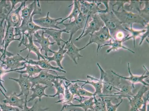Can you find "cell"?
I'll use <instances>...</instances> for the list:
<instances>
[{
	"mask_svg": "<svg viewBox=\"0 0 149 111\" xmlns=\"http://www.w3.org/2000/svg\"><path fill=\"white\" fill-rule=\"evenodd\" d=\"M71 85V86L69 88V89L70 93L74 97V96H76L78 88L80 86L78 85L77 82H76L75 83L73 84H72Z\"/></svg>",
	"mask_w": 149,
	"mask_h": 111,
	"instance_id": "f6af8a7d",
	"label": "cell"
},
{
	"mask_svg": "<svg viewBox=\"0 0 149 111\" xmlns=\"http://www.w3.org/2000/svg\"><path fill=\"white\" fill-rule=\"evenodd\" d=\"M65 44H63L62 47H59V49L57 51H52V53L54 55L52 56H44V58L48 61V62H56L58 67L59 68L63 70V66H62L61 62L64 58V54L66 53L67 50L65 49L64 47Z\"/></svg>",
	"mask_w": 149,
	"mask_h": 111,
	"instance_id": "7402d4cb",
	"label": "cell"
},
{
	"mask_svg": "<svg viewBox=\"0 0 149 111\" xmlns=\"http://www.w3.org/2000/svg\"><path fill=\"white\" fill-rule=\"evenodd\" d=\"M89 35L90 37L89 42L83 47L85 49L89 44L95 43L97 45V56L98 55V51L101 49L102 46L112 38L109 30L105 26L103 27L99 31Z\"/></svg>",
	"mask_w": 149,
	"mask_h": 111,
	"instance_id": "52a82bcc",
	"label": "cell"
},
{
	"mask_svg": "<svg viewBox=\"0 0 149 111\" xmlns=\"http://www.w3.org/2000/svg\"><path fill=\"white\" fill-rule=\"evenodd\" d=\"M137 111H139V110H137Z\"/></svg>",
	"mask_w": 149,
	"mask_h": 111,
	"instance_id": "6f0895ef",
	"label": "cell"
},
{
	"mask_svg": "<svg viewBox=\"0 0 149 111\" xmlns=\"http://www.w3.org/2000/svg\"><path fill=\"white\" fill-rule=\"evenodd\" d=\"M72 5H74V7H73L72 10L70 15L66 18L63 19H62L60 22H58V25L62 24V23H64V21L68 19L70 20L69 22V23H70L71 22V20L72 19H74V20L78 18V16L81 13L80 5L79 1H74V2H73L72 4L70 5L68 7H69L72 6Z\"/></svg>",
	"mask_w": 149,
	"mask_h": 111,
	"instance_id": "1f68e13d",
	"label": "cell"
},
{
	"mask_svg": "<svg viewBox=\"0 0 149 111\" xmlns=\"http://www.w3.org/2000/svg\"><path fill=\"white\" fill-rule=\"evenodd\" d=\"M143 99L144 101V103H143V106L141 108L139 109V111H148L147 109V103L149 101V93L146 97H143Z\"/></svg>",
	"mask_w": 149,
	"mask_h": 111,
	"instance_id": "7dc6e473",
	"label": "cell"
},
{
	"mask_svg": "<svg viewBox=\"0 0 149 111\" xmlns=\"http://www.w3.org/2000/svg\"><path fill=\"white\" fill-rule=\"evenodd\" d=\"M91 17L92 19L88 24V26L86 28L84 33L81 39L88 35L92 34L94 32L99 31L102 28L105 26L103 21L100 18L98 14L94 15Z\"/></svg>",
	"mask_w": 149,
	"mask_h": 111,
	"instance_id": "5bb4252c",
	"label": "cell"
},
{
	"mask_svg": "<svg viewBox=\"0 0 149 111\" xmlns=\"http://www.w3.org/2000/svg\"><path fill=\"white\" fill-rule=\"evenodd\" d=\"M149 22L146 24L145 25V28H147V31H146L145 33L142 34V36H141V40L140 43H139V46H141L143 42V41L145 40V39H146L147 37H149Z\"/></svg>",
	"mask_w": 149,
	"mask_h": 111,
	"instance_id": "bcb514c9",
	"label": "cell"
},
{
	"mask_svg": "<svg viewBox=\"0 0 149 111\" xmlns=\"http://www.w3.org/2000/svg\"><path fill=\"white\" fill-rule=\"evenodd\" d=\"M27 39L28 40V43L26 42V40L22 43V44L25 46V48L20 51L19 52L21 53L23 51H25L26 49L28 50V53L25 58L27 60H28L30 53L31 52H33L37 55L38 60H40V58L42 59H45L44 58V55L41 53L40 51V48L38 47L37 46L35 45L33 43V35H29L27 34H25Z\"/></svg>",
	"mask_w": 149,
	"mask_h": 111,
	"instance_id": "e0dca14e",
	"label": "cell"
},
{
	"mask_svg": "<svg viewBox=\"0 0 149 111\" xmlns=\"http://www.w3.org/2000/svg\"><path fill=\"white\" fill-rule=\"evenodd\" d=\"M9 79L15 81V82H17L19 86L21 92L19 94L17 95L18 97L24 95L25 98L27 99L29 94L30 91L31 90L32 87V83L30 81L28 76H24L22 74H20L18 78H9Z\"/></svg>",
	"mask_w": 149,
	"mask_h": 111,
	"instance_id": "9a60e30c",
	"label": "cell"
},
{
	"mask_svg": "<svg viewBox=\"0 0 149 111\" xmlns=\"http://www.w3.org/2000/svg\"><path fill=\"white\" fill-rule=\"evenodd\" d=\"M49 12L47 13L45 17H42L36 19H33L35 24L42 28L47 29H54L58 30H62L60 27L58 26V21L62 20V18L53 19L49 17Z\"/></svg>",
	"mask_w": 149,
	"mask_h": 111,
	"instance_id": "2e32d148",
	"label": "cell"
},
{
	"mask_svg": "<svg viewBox=\"0 0 149 111\" xmlns=\"http://www.w3.org/2000/svg\"><path fill=\"white\" fill-rule=\"evenodd\" d=\"M26 59L19 53L11 57H6L4 60H1L2 65L6 66V69L13 70L19 69L26 64Z\"/></svg>",
	"mask_w": 149,
	"mask_h": 111,
	"instance_id": "8fae6325",
	"label": "cell"
},
{
	"mask_svg": "<svg viewBox=\"0 0 149 111\" xmlns=\"http://www.w3.org/2000/svg\"><path fill=\"white\" fill-rule=\"evenodd\" d=\"M66 107H66V105H63V106L62 107L60 111H72L71 110H65V108H66Z\"/></svg>",
	"mask_w": 149,
	"mask_h": 111,
	"instance_id": "681fc988",
	"label": "cell"
},
{
	"mask_svg": "<svg viewBox=\"0 0 149 111\" xmlns=\"http://www.w3.org/2000/svg\"><path fill=\"white\" fill-rule=\"evenodd\" d=\"M0 111H2V110H1V107H0Z\"/></svg>",
	"mask_w": 149,
	"mask_h": 111,
	"instance_id": "11a10c76",
	"label": "cell"
},
{
	"mask_svg": "<svg viewBox=\"0 0 149 111\" xmlns=\"http://www.w3.org/2000/svg\"><path fill=\"white\" fill-rule=\"evenodd\" d=\"M26 63L33 65H37L40 66V68L48 70L49 71H52L55 72L57 75V73L55 70L59 71L61 73H66V71L64 70L59 68L58 67H55L50 64V62L46 59H41L38 61H35L29 59L26 61Z\"/></svg>",
	"mask_w": 149,
	"mask_h": 111,
	"instance_id": "44dd1931",
	"label": "cell"
},
{
	"mask_svg": "<svg viewBox=\"0 0 149 111\" xmlns=\"http://www.w3.org/2000/svg\"><path fill=\"white\" fill-rule=\"evenodd\" d=\"M87 111H95L94 110L89 109Z\"/></svg>",
	"mask_w": 149,
	"mask_h": 111,
	"instance_id": "db71d44e",
	"label": "cell"
},
{
	"mask_svg": "<svg viewBox=\"0 0 149 111\" xmlns=\"http://www.w3.org/2000/svg\"><path fill=\"white\" fill-rule=\"evenodd\" d=\"M10 2L11 3V9L10 11V12H9V13H8V14H9V13H10L13 10V9L15 8V6L17 4L19 3H21L22 2V1H10Z\"/></svg>",
	"mask_w": 149,
	"mask_h": 111,
	"instance_id": "c3c4849f",
	"label": "cell"
},
{
	"mask_svg": "<svg viewBox=\"0 0 149 111\" xmlns=\"http://www.w3.org/2000/svg\"><path fill=\"white\" fill-rule=\"evenodd\" d=\"M48 87V86H43L40 84L35 85L33 87L31 88V90L32 91V93L31 96V98L27 101V103L33 101L36 98H38L39 101L40 102L41 99L43 97H50L49 95L46 94L45 93L46 89Z\"/></svg>",
	"mask_w": 149,
	"mask_h": 111,
	"instance_id": "603a6c76",
	"label": "cell"
},
{
	"mask_svg": "<svg viewBox=\"0 0 149 111\" xmlns=\"http://www.w3.org/2000/svg\"><path fill=\"white\" fill-rule=\"evenodd\" d=\"M112 11L123 24H128L130 25V27H132L133 25L135 23L140 24L145 27L146 24L149 22L139 15L128 11L124 9H123L122 11L120 12L115 10L112 8Z\"/></svg>",
	"mask_w": 149,
	"mask_h": 111,
	"instance_id": "5b68a950",
	"label": "cell"
},
{
	"mask_svg": "<svg viewBox=\"0 0 149 111\" xmlns=\"http://www.w3.org/2000/svg\"><path fill=\"white\" fill-rule=\"evenodd\" d=\"M101 73L100 79L102 81V96H113L115 93L120 91L119 86L121 84V78L113 74L111 71L110 74L108 71H105L100 65L97 63Z\"/></svg>",
	"mask_w": 149,
	"mask_h": 111,
	"instance_id": "6da1fadb",
	"label": "cell"
},
{
	"mask_svg": "<svg viewBox=\"0 0 149 111\" xmlns=\"http://www.w3.org/2000/svg\"><path fill=\"white\" fill-rule=\"evenodd\" d=\"M73 111H76V110H73Z\"/></svg>",
	"mask_w": 149,
	"mask_h": 111,
	"instance_id": "9f6ffc18",
	"label": "cell"
},
{
	"mask_svg": "<svg viewBox=\"0 0 149 111\" xmlns=\"http://www.w3.org/2000/svg\"><path fill=\"white\" fill-rule=\"evenodd\" d=\"M120 91L115 93L113 96L116 97L119 99H122L123 97L128 98L134 95L132 93V89H135V87L132 86V85H123L119 86Z\"/></svg>",
	"mask_w": 149,
	"mask_h": 111,
	"instance_id": "83f0119b",
	"label": "cell"
},
{
	"mask_svg": "<svg viewBox=\"0 0 149 111\" xmlns=\"http://www.w3.org/2000/svg\"><path fill=\"white\" fill-rule=\"evenodd\" d=\"M48 71V70H43L37 76L29 77V79L32 84V88L36 84L45 85V86L52 87L53 86L52 82L56 79L70 81L66 78V76H55L50 74Z\"/></svg>",
	"mask_w": 149,
	"mask_h": 111,
	"instance_id": "8992f818",
	"label": "cell"
},
{
	"mask_svg": "<svg viewBox=\"0 0 149 111\" xmlns=\"http://www.w3.org/2000/svg\"><path fill=\"white\" fill-rule=\"evenodd\" d=\"M79 2L80 5L81 12L82 14L86 16L87 17V18H86V24L83 29V31L79 37L75 39V41H78L83 35L89 18L96 14L105 13L109 11V10L107 9H105V10H102L100 8L99 6L101 4L100 1H79Z\"/></svg>",
	"mask_w": 149,
	"mask_h": 111,
	"instance_id": "3957f363",
	"label": "cell"
},
{
	"mask_svg": "<svg viewBox=\"0 0 149 111\" xmlns=\"http://www.w3.org/2000/svg\"><path fill=\"white\" fill-rule=\"evenodd\" d=\"M127 66H128V73L130 74V76L129 77H124L119 75V74H116V73L114 72L113 70H111V71L113 74L117 75V76L120 77V78H122V79L129 81L131 83H132V86L134 87H135L134 85L135 84L139 83L142 84L143 85V86H149V83H147V82H145L144 80L145 78H149L148 70L146 74V69H145L144 72L143 73V74H142L141 75H134V74H132V72H131L130 67V63H128Z\"/></svg>",
	"mask_w": 149,
	"mask_h": 111,
	"instance_id": "4fadbf2b",
	"label": "cell"
},
{
	"mask_svg": "<svg viewBox=\"0 0 149 111\" xmlns=\"http://www.w3.org/2000/svg\"><path fill=\"white\" fill-rule=\"evenodd\" d=\"M125 39L126 36L124 39L121 40H117V39L112 38L110 40L109 42L106 43L105 44H104L103 46H102L101 48L105 46H111V48L107 50L106 53H109L111 51H118V50L120 49H123L129 51L133 53H135L134 51L130 49L128 47H126L125 46L123 45V43L126 41Z\"/></svg>",
	"mask_w": 149,
	"mask_h": 111,
	"instance_id": "d4e9b609",
	"label": "cell"
},
{
	"mask_svg": "<svg viewBox=\"0 0 149 111\" xmlns=\"http://www.w3.org/2000/svg\"><path fill=\"white\" fill-rule=\"evenodd\" d=\"M0 52L2 53V55L3 54L4 52V49L2 47L0 46Z\"/></svg>",
	"mask_w": 149,
	"mask_h": 111,
	"instance_id": "f907efd6",
	"label": "cell"
},
{
	"mask_svg": "<svg viewBox=\"0 0 149 111\" xmlns=\"http://www.w3.org/2000/svg\"><path fill=\"white\" fill-rule=\"evenodd\" d=\"M36 3V1H33V2L27 5V6H24V8L21 10V16L22 19V22L20 26H24L29 21L32 15V13H33L35 8V4Z\"/></svg>",
	"mask_w": 149,
	"mask_h": 111,
	"instance_id": "4316f807",
	"label": "cell"
},
{
	"mask_svg": "<svg viewBox=\"0 0 149 111\" xmlns=\"http://www.w3.org/2000/svg\"><path fill=\"white\" fill-rule=\"evenodd\" d=\"M2 17H0V23H1V21H2Z\"/></svg>",
	"mask_w": 149,
	"mask_h": 111,
	"instance_id": "f5cc1de1",
	"label": "cell"
},
{
	"mask_svg": "<svg viewBox=\"0 0 149 111\" xmlns=\"http://www.w3.org/2000/svg\"><path fill=\"white\" fill-rule=\"evenodd\" d=\"M42 14L41 12V9L40 8H37V5L36 3L35 4V8L32 13V15H31L29 21L26 23V24L24 26L18 27V28H15V31L16 35L17 36L19 35L21 36L22 35V38L20 43L18 44V47H21L22 45V43L25 42V38H24V35L25 34H27L28 35H33L35 32H37L38 31L40 30H45L46 29H48L42 28V27L39 26L38 25H36L35 24L33 21V17L35 15L39 14L42 15Z\"/></svg>",
	"mask_w": 149,
	"mask_h": 111,
	"instance_id": "7a4b0ae2",
	"label": "cell"
},
{
	"mask_svg": "<svg viewBox=\"0 0 149 111\" xmlns=\"http://www.w3.org/2000/svg\"><path fill=\"white\" fill-rule=\"evenodd\" d=\"M98 15L103 21L105 26L109 30L112 38L115 39L116 34L120 31L128 32L123 26V23L116 17L112 11L105 13H99Z\"/></svg>",
	"mask_w": 149,
	"mask_h": 111,
	"instance_id": "277c9868",
	"label": "cell"
},
{
	"mask_svg": "<svg viewBox=\"0 0 149 111\" xmlns=\"http://www.w3.org/2000/svg\"><path fill=\"white\" fill-rule=\"evenodd\" d=\"M64 81L63 80L60 79V81H59V79H55L52 82L53 84V86L56 89V92L54 95H49L50 97L54 98L56 96H58V100H59L60 99L61 94L63 95L64 96L65 90V87L63 85Z\"/></svg>",
	"mask_w": 149,
	"mask_h": 111,
	"instance_id": "836d02e7",
	"label": "cell"
},
{
	"mask_svg": "<svg viewBox=\"0 0 149 111\" xmlns=\"http://www.w3.org/2000/svg\"><path fill=\"white\" fill-rule=\"evenodd\" d=\"M34 36H35L36 40H34L33 42H36L40 44L41 46L40 51H45V56H48V53L50 52L52 53V51L49 48L50 46L54 45L55 43V42H51L49 40V38L50 37L48 36V37H46L44 36V30H42V33L41 35H40L38 32H36L34 34Z\"/></svg>",
	"mask_w": 149,
	"mask_h": 111,
	"instance_id": "ac0fdd59",
	"label": "cell"
},
{
	"mask_svg": "<svg viewBox=\"0 0 149 111\" xmlns=\"http://www.w3.org/2000/svg\"><path fill=\"white\" fill-rule=\"evenodd\" d=\"M0 107L2 111H20L18 108L7 105L5 104L0 103Z\"/></svg>",
	"mask_w": 149,
	"mask_h": 111,
	"instance_id": "7bdbcfd3",
	"label": "cell"
},
{
	"mask_svg": "<svg viewBox=\"0 0 149 111\" xmlns=\"http://www.w3.org/2000/svg\"><path fill=\"white\" fill-rule=\"evenodd\" d=\"M5 99L2 101L5 104H8L10 106L17 107L22 110L25 105V101L24 99L19 98L17 93L13 92L10 96H5Z\"/></svg>",
	"mask_w": 149,
	"mask_h": 111,
	"instance_id": "cb8c5ba5",
	"label": "cell"
},
{
	"mask_svg": "<svg viewBox=\"0 0 149 111\" xmlns=\"http://www.w3.org/2000/svg\"><path fill=\"white\" fill-rule=\"evenodd\" d=\"M26 1H22L21 4L17 9H13L10 13L8 14L5 17V20L7 24L6 30L10 28H17L21 25L22 19L20 12L22 10L23 6H25Z\"/></svg>",
	"mask_w": 149,
	"mask_h": 111,
	"instance_id": "9c48e42d",
	"label": "cell"
},
{
	"mask_svg": "<svg viewBox=\"0 0 149 111\" xmlns=\"http://www.w3.org/2000/svg\"><path fill=\"white\" fill-rule=\"evenodd\" d=\"M27 98H25V103L24 108L20 111H47L49 109V108H42L39 103L38 101L37 100L35 101L33 106L29 108L27 106Z\"/></svg>",
	"mask_w": 149,
	"mask_h": 111,
	"instance_id": "8d00e7d4",
	"label": "cell"
},
{
	"mask_svg": "<svg viewBox=\"0 0 149 111\" xmlns=\"http://www.w3.org/2000/svg\"><path fill=\"white\" fill-rule=\"evenodd\" d=\"M5 20V18H3L2 21L0 23V46L2 47L3 42L4 38L5 30L7 24L6 22L5 21L4 26H3V23Z\"/></svg>",
	"mask_w": 149,
	"mask_h": 111,
	"instance_id": "b9f144b4",
	"label": "cell"
},
{
	"mask_svg": "<svg viewBox=\"0 0 149 111\" xmlns=\"http://www.w3.org/2000/svg\"><path fill=\"white\" fill-rule=\"evenodd\" d=\"M124 28L127 32H130L131 34L130 36V34H129L126 36V41L129 40L130 39H133L134 42V46L135 48V40L138 37H141L142 34L147 31V28H146L143 29L139 30L133 29L132 27H130L129 28L125 26Z\"/></svg>",
	"mask_w": 149,
	"mask_h": 111,
	"instance_id": "d6a6232c",
	"label": "cell"
},
{
	"mask_svg": "<svg viewBox=\"0 0 149 111\" xmlns=\"http://www.w3.org/2000/svg\"><path fill=\"white\" fill-rule=\"evenodd\" d=\"M65 43V46L64 49L67 50L66 53L70 57L73 62L76 64H78L77 59L79 60L80 58L83 57V56L80 54V51L84 49L83 47L79 48L77 47L74 45L72 40L70 42L67 40Z\"/></svg>",
	"mask_w": 149,
	"mask_h": 111,
	"instance_id": "ffe728a7",
	"label": "cell"
},
{
	"mask_svg": "<svg viewBox=\"0 0 149 111\" xmlns=\"http://www.w3.org/2000/svg\"><path fill=\"white\" fill-rule=\"evenodd\" d=\"M44 34H47L48 36L52 37L55 42L57 43L59 47L61 45V42H63L64 43L66 42L62 38V34L63 33H70V32L66 31L65 29L62 30L54 29H46L44 31Z\"/></svg>",
	"mask_w": 149,
	"mask_h": 111,
	"instance_id": "484cf974",
	"label": "cell"
},
{
	"mask_svg": "<svg viewBox=\"0 0 149 111\" xmlns=\"http://www.w3.org/2000/svg\"><path fill=\"white\" fill-rule=\"evenodd\" d=\"M74 100L79 101L80 103L79 104H74L71 102L66 105V107H79L82 108L84 111H87L89 109L94 110V101L93 97H90L88 99L86 100L83 102L76 98H74Z\"/></svg>",
	"mask_w": 149,
	"mask_h": 111,
	"instance_id": "f1b7e54d",
	"label": "cell"
},
{
	"mask_svg": "<svg viewBox=\"0 0 149 111\" xmlns=\"http://www.w3.org/2000/svg\"><path fill=\"white\" fill-rule=\"evenodd\" d=\"M127 7L129 11L133 12H136L139 15L140 10L143 8L144 6V1H130V3Z\"/></svg>",
	"mask_w": 149,
	"mask_h": 111,
	"instance_id": "d590c367",
	"label": "cell"
},
{
	"mask_svg": "<svg viewBox=\"0 0 149 111\" xmlns=\"http://www.w3.org/2000/svg\"><path fill=\"white\" fill-rule=\"evenodd\" d=\"M0 91H1V93H2V94L4 96L5 95H6V94H5V93H4L3 91L2 90V89H1V88H0Z\"/></svg>",
	"mask_w": 149,
	"mask_h": 111,
	"instance_id": "816d5d0a",
	"label": "cell"
},
{
	"mask_svg": "<svg viewBox=\"0 0 149 111\" xmlns=\"http://www.w3.org/2000/svg\"><path fill=\"white\" fill-rule=\"evenodd\" d=\"M24 66L25 67L26 70L22 71L18 70L16 71L15 72L19 73L20 74H28V77L29 78L33 77V76H35L36 74H39L43 70H47L40 68L38 66L33 65L28 63L27 65L26 64Z\"/></svg>",
	"mask_w": 149,
	"mask_h": 111,
	"instance_id": "f546056e",
	"label": "cell"
},
{
	"mask_svg": "<svg viewBox=\"0 0 149 111\" xmlns=\"http://www.w3.org/2000/svg\"><path fill=\"white\" fill-rule=\"evenodd\" d=\"M86 18L87 17L81 12L78 18L74 21L67 24L62 23L61 24L65 26V29L66 31L70 32V37L68 41H71L74 34L79 30L84 29L86 24Z\"/></svg>",
	"mask_w": 149,
	"mask_h": 111,
	"instance_id": "ba28073f",
	"label": "cell"
},
{
	"mask_svg": "<svg viewBox=\"0 0 149 111\" xmlns=\"http://www.w3.org/2000/svg\"><path fill=\"white\" fill-rule=\"evenodd\" d=\"M120 99V102L117 104H113L109 99H105V101L107 111H116L118 107L123 102V99Z\"/></svg>",
	"mask_w": 149,
	"mask_h": 111,
	"instance_id": "f35d334b",
	"label": "cell"
},
{
	"mask_svg": "<svg viewBox=\"0 0 149 111\" xmlns=\"http://www.w3.org/2000/svg\"><path fill=\"white\" fill-rule=\"evenodd\" d=\"M130 3V1H115V3L112 5V6L113 7L114 6H117L118 8L116 11H119L120 8H122L123 9H124V6L126 3H128L129 4Z\"/></svg>",
	"mask_w": 149,
	"mask_h": 111,
	"instance_id": "ee69618b",
	"label": "cell"
},
{
	"mask_svg": "<svg viewBox=\"0 0 149 111\" xmlns=\"http://www.w3.org/2000/svg\"><path fill=\"white\" fill-rule=\"evenodd\" d=\"M139 15L145 20L149 22V1H144V6L140 10Z\"/></svg>",
	"mask_w": 149,
	"mask_h": 111,
	"instance_id": "60d3db41",
	"label": "cell"
},
{
	"mask_svg": "<svg viewBox=\"0 0 149 111\" xmlns=\"http://www.w3.org/2000/svg\"><path fill=\"white\" fill-rule=\"evenodd\" d=\"M72 83L70 81H64L63 85L65 87L64 95L63 98L60 99L57 101H55V103H61L63 105H68L69 103L71 102L74 97L70 93L69 89V87L71 85Z\"/></svg>",
	"mask_w": 149,
	"mask_h": 111,
	"instance_id": "4dcf8cb0",
	"label": "cell"
},
{
	"mask_svg": "<svg viewBox=\"0 0 149 111\" xmlns=\"http://www.w3.org/2000/svg\"><path fill=\"white\" fill-rule=\"evenodd\" d=\"M94 98V105L93 108L95 111H107L105 99L103 96H98L97 98L96 96Z\"/></svg>",
	"mask_w": 149,
	"mask_h": 111,
	"instance_id": "e575fe53",
	"label": "cell"
},
{
	"mask_svg": "<svg viewBox=\"0 0 149 111\" xmlns=\"http://www.w3.org/2000/svg\"><path fill=\"white\" fill-rule=\"evenodd\" d=\"M87 78H90L92 81L82 80H75L70 81L71 83H74L76 82L84 83V85L81 86V87H83L85 85L89 84L92 85L95 89V92L94 94V96H101L102 94V90L103 88L102 81L101 79H98L93 76H91L90 75H87Z\"/></svg>",
	"mask_w": 149,
	"mask_h": 111,
	"instance_id": "d6986e66",
	"label": "cell"
},
{
	"mask_svg": "<svg viewBox=\"0 0 149 111\" xmlns=\"http://www.w3.org/2000/svg\"><path fill=\"white\" fill-rule=\"evenodd\" d=\"M77 96L80 98V101H82V98L84 97H91L94 96L93 93L87 90H85L83 87L79 86L78 88V91L76 94Z\"/></svg>",
	"mask_w": 149,
	"mask_h": 111,
	"instance_id": "ab89813d",
	"label": "cell"
},
{
	"mask_svg": "<svg viewBox=\"0 0 149 111\" xmlns=\"http://www.w3.org/2000/svg\"><path fill=\"white\" fill-rule=\"evenodd\" d=\"M15 28H10L9 29L6 30V33H5L4 38L3 39V48L4 49L3 54L1 55L0 57V60H2L3 58V60H4L6 57H11L13 56L14 55L10 52L7 51V48L8 47L10 43L13 41L21 42L22 36H20V37L18 39L15 38V37L17 36V35L14 33Z\"/></svg>",
	"mask_w": 149,
	"mask_h": 111,
	"instance_id": "30bf717a",
	"label": "cell"
},
{
	"mask_svg": "<svg viewBox=\"0 0 149 111\" xmlns=\"http://www.w3.org/2000/svg\"><path fill=\"white\" fill-rule=\"evenodd\" d=\"M4 66L2 65V64H0V86H1V87H2V88L3 89L5 92L7 93V91L6 89L4 87L3 85H2V83L5 82V81L3 80L2 79V77L6 74H8V73L23 70L24 69H25V66H24V67H21V68L16 69L6 70V69H4Z\"/></svg>",
	"mask_w": 149,
	"mask_h": 111,
	"instance_id": "74e56055",
	"label": "cell"
},
{
	"mask_svg": "<svg viewBox=\"0 0 149 111\" xmlns=\"http://www.w3.org/2000/svg\"><path fill=\"white\" fill-rule=\"evenodd\" d=\"M148 90L149 86L143 85L135 96L127 98L130 101V111H137L141 108L144 103L143 95Z\"/></svg>",
	"mask_w": 149,
	"mask_h": 111,
	"instance_id": "7c38bea8",
	"label": "cell"
}]
</instances>
